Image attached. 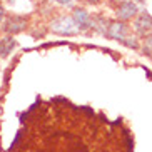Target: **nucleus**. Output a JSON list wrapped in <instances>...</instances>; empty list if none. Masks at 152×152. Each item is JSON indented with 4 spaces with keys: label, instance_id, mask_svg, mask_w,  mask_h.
Segmentation results:
<instances>
[{
    "label": "nucleus",
    "instance_id": "5",
    "mask_svg": "<svg viewBox=\"0 0 152 152\" xmlns=\"http://www.w3.org/2000/svg\"><path fill=\"white\" fill-rule=\"evenodd\" d=\"M28 18L25 15H10L7 20L4 22V30L10 35H15V34H20V32L25 30L27 27Z\"/></svg>",
    "mask_w": 152,
    "mask_h": 152
},
{
    "label": "nucleus",
    "instance_id": "1",
    "mask_svg": "<svg viewBox=\"0 0 152 152\" xmlns=\"http://www.w3.org/2000/svg\"><path fill=\"white\" fill-rule=\"evenodd\" d=\"M22 129L7 152H134V139L92 107L64 97L37 100L20 114Z\"/></svg>",
    "mask_w": 152,
    "mask_h": 152
},
{
    "label": "nucleus",
    "instance_id": "6",
    "mask_svg": "<svg viewBox=\"0 0 152 152\" xmlns=\"http://www.w3.org/2000/svg\"><path fill=\"white\" fill-rule=\"evenodd\" d=\"M52 30L60 35H74L77 34V25L72 17H60L52 22Z\"/></svg>",
    "mask_w": 152,
    "mask_h": 152
},
{
    "label": "nucleus",
    "instance_id": "4",
    "mask_svg": "<svg viewBox=\"0 0 152 152\" xmlns=\"http://www.w3.org/2000/svg\"><path fill=\"white\" fill-rule=\"evenodd\" d=\"M129 25L125 22H121V20H112L109 22V27H107V32H105V35L112 40H119V42H124L129 35Z\"/></svg>",
    "mask_w": 152,
    "mask_h": 152
},
{
    "label": "nucleus",
    "instance_id": "3",
    "mask_svg": "<svg viewBox=\"0 0 152 152\" xmlns=\"http://www.w3.org/2000/svg\"><path fill=\"white\" fill-rule=\"evenodd\" d=\"M134 32L139 37L149 35L152 32V14H149L147 10H140L134 18Z\"/></svg>",
    "mask_w": 152,
    "mask_h": 152
},
{
    "label": "nucleus",
    "instance_id": "9",
    "mask_svg": "<svg viewBox=\"0 0 152 152\" xmlns=\"http://www.w3.org/2000/svg\"><path fill=\"white\" fill-rule=\"evenodd\" d=\"M140 50H142V54L145 55V57L152 60V32L149 34V35L144 37V42H142V45H140Z\"/></svg>",
    "mask_w": 152,
    "mask_h": 152
},
{
    "label": "nucleus",
    "instance_id": "7",
    "mask_svg": "<svg viewBox=\"0 0 152 152\" xmlns=\"http://www.w3.org/2000/svg\"><path fill=\"white\" fill-rule=\"evenodd\" d=\"M72 18H74V22H75L77 30L79 32H84V30H87V28H92V18H90V15L87 14L85 9H74Z\"/></svg>",
    "mask_w": 152,
    "mask_h": 152
},
{
    "label": "nucleus",
    "instance_id": "12",
    "mask_svg": "<svg viewBox=\"0 0 152 152\" xmlns=\"http://www.w3.org/2000/svg\"><path fill=\"white\" fill-rule=\"evenodd\" d=\"M57 4H60V5H70L72 4V0H55Z\"/></svg>",
    "mask_w": 152,
    "mask_h": 152
},
{
    "label": "nucleus",
    "instance_id": "2",
    "mask_svg": "<svg viewBox=\"0 0 152 152\" xmlns=\"http://www.w3.org/2000/svg\"><path fill=\"white\" fill-rule=\"evenodd\" d=\"M139 5L132 0H124L121 4L117 5L115 9V15H117V20L121 22H127V20H132L139 15Z\"/></svg>",
    "mask_w": 152,
    "mask_h": 152
},
{
    "label": "nucleus",
    "instance_id": "14",
    "mask_svg": "<svg viewBox=\"0 0 152 152\" xmlns=\"http://www.w3.org/2000/svg\"><path fill=\"white\" fill-rule=\"evenodd\" d=\"M132 2H135V4H142V2H145V0H132Z\"/></svg>",
    "mask_w": 152,
    "mask_h": 152
},
{
    "label": "nucleus",
    "instance_id": "11",
    "mask_svg": "<svg viewBox=\"0 0 152 152\" xmlns=\"http://www.w3.org/2000/svg\"><path fill=\"white\" fill-rule=\"evenodd\" d=\"M79 2H84V4H89V5H97V4H100V0H79Z\"/></svg>",
    "mask_w": 152,
    "mask_h": 152
},
{
    "label": "nucleus",
    "instance_id": "10",
    "mask_svg": "<svg viewBox=\"0 0 152 152\" xmlns=\"http://www.w3.org/2000/svg\"><path fill=\"white\" fill-rule=\"evenodd\" d=\"M122 44L125 45V47H129V49H140V45H139V40L137 39H135V37H127V39H125L124 42H122Z\"/></svg>",
    "mask_w": 152,
    "mask_h": 152
},
{
    "label": "nucleus",
    "instance_id": "13",
    "mask_svg": "<svg viewBox=\"0 0 152 152\" xmlns=\"http://www.w3.org/2000/svg\"><path fill=\"white\" fill-rule=\"evenodd\" d=\"M4 17H5V9L0 5V23H2V20H4Z\"/></svg>",
    "mask_w": 152,
    "mask_h": 152
},
{
    "label": "nucleus",
    "instance_id": "8",
    "mask_svg": "<svg viewBox=\"0 0 152 152\" xmlns=\"http://www.w3.org/2000/svg\"><path fill=\"white\" fill-rule=\"evenodd\" d=\"M17 47V40L14 39V35H5L0 39V57L5 58L9 57L10 52Z\"/></svg>",
    "mask_w": 152,
    "mask_h": 152
}]
</instances>
